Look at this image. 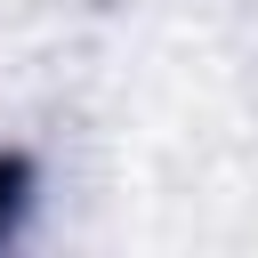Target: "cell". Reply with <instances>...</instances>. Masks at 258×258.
I'll return each mask as SVG.
<instances>
[{
    "label": "cell",
    "instance_id": "6da1fadb",
    "mask_svg": "<svg viewBox=\"0 0 258 258\" xmlns=\"http://www.w3.org/2000/svg\"><path fill=\"white\" fill-rule=\"evenodd\" d=\"M8 185H24V161H8V153H0V226H8V210H16V194H8Z\"/></svg>",
    "mask_w": 258,
    "mask_h": 258
}]
</instances>
